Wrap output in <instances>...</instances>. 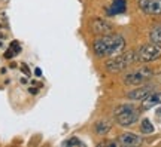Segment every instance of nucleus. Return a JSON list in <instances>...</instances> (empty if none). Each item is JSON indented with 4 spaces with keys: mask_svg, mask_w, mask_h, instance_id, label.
<instances>
[{
    "mask_svg": "<svg viewBox=\"0 0 161 147\" xmlns=\"http://www.w3.org/2000/svg\"><path fill=\"white\" fill-rule=\"evenodd\" d=\"M92 49L98 58L116 57L125 49V39L121 34H104L94 42Z\"/></svg>",
    "mask_w": 161,
    "mask_h": 147,
    "instance_id": "f257e3e1",
    "label": "nucleus"
},
{
    "mask_svg": "<svg viewBox=\"0 0 161 147\" xmlns=\"http://www.w3.org/2000/svg\"><path fill=\"white\" fill-rule=\"evenodd\" d=\"M136 61V52L134 51H128V52H122L119 55H116L114 57L112 60L106 62V70L109 71V73L115 74V73H121V71H124L127 67H130L131 64H134Z\"/></svg>",
    "mask_w": 161,
    "mask_h": 147,
    "instance_id": "f03ea898",
    "label": "nucleus"
},
{
    "mask_svg": "<svg viewBox=\"0 0 161 147\" xmlns=\"http://www.w3.org/2000/svg\"><path fill=\"white\" fill-rule=\"evenodd\" d=\"M115 119L118 125L121 126H131L139 120L140 112L136 107H133L131 104H121L115 108Z\"/></svg>",
    "mask_w": 161,
    "mask_h": 147,
    "instance_id": "7ed1b4c3",
    "label": "nucleus"
},
{
    "mask_svg": "<svg viewBox=\"0 0 161 147\" xmlns=\"http://www.w3.org/2000/svg\"><path fill=\"white\" fill-rule=\"evenodd\" d=\"M134 52H136V61L137 62H151L161 57V45L151 42V43L140 46Z\"/></svg>",
    "mask_w": 161,
    "mask_h": 147,
    "instance_id": "20e7f679",
    "label": "nucleus"
},
{
    "mask_svg": "<svg viewBox=\"0 0 161 147\" xmlns=\"http://www.w3.org/2000/svg\"><path fill=\"white\" fill-rule=\"evenodd\" d=\"M152 70L149 67H140L137 70H134L131 73H128L124 76V83L125 85H131V86H137V85H142L143 82H146L148 79L152 77Z\"/></svg>",
    "mask_w": 161,
    "mask_h": 147,
    "instance_id": "39448f33",
    "label": "nucleus"
},
{
    "mask_svg": "<svg viewBox=\"0 0 161 147\" xmlns=\"http://www.w3.org/2000/svg\"><path fill=\"white\" fill-rule=\"evenodd\" d=\"M90 30L96 36H104V34L112 33L114 25L108 19H104V18H94L91 23H90Z\"/></svg>",
    "mask_w": 161,
    "mask_h": 147,
    "instance_id": "423d86ee",
    "label": "nucleus"
},
{
    "mask_svg": "<svg viewBox=\"0 0 161 147\" xmlns=\"http://www.w3.org/2000/svg\"><path fill=\"white\" fill-rule=\"evenodd\" d=\"M137 6L148 15H161V0H139Z\"/></svg>",
    "mask_w": 161,
    "mask_h": 147,
    "instance_id": "0eeeda50",
    "label": "nucleus"
},
{
    "mask_svg": "<svg viewBox=\"0 0 161 147\" xmlns=\"http://www.w3.org/2000/svg\"><path fill=\"white\" fill-rule=\"evenodd\" d=\"M152 92H154V86L145 85V86H140V88H136V89L130 91V92H127V98L133 100V101H142L148 95H151Z\"/></svg>",
    "mask_w": 161,
    "mask_h": 147,
    "instance_id": "6e6552de",
    "label": "nucleus"
},
{
    "mask_svg": "<svg viewBox=\"0 0 161 147\" xmlns=\"http://www.w3.org/2000/svg\"><path fill=\"white\" fill-rule=\"evenodd\" d=\"M118 143L122 146H139V144H142V137L134 132H124L122 135H119Z\"/></svg>",
    "mask_w": 161,
    "mask_h": 147,
    "instance_id": "1a4fd4ad",
    "label": "nucleus"
},
{
    "mask_svg": "<svg viewBox=\"0 0 161 147\" xmlns=\"http://www.w3.org/2000/svg\"><path fill=\"white\" fill-rule=\"evenodd\" d=\"M157 104H161V92H152L145 100H142L140 110H149V108H152Z\"/></svg>",
    "mask_w": 161,
    "mask_h": 147,
    "instance_id": "9d476101",
    "label": "nucleus"
},
{
    "mask_svg": "<svg viewBox=\"0 0 161 147\" xmlns=\"http://www.w3.org/2000/svg\"><path fill=\"white\" fill-rule=\"evenodd\" d=\"M125 11H127L125 0H114L110 8L108 9V13L109 15H119V13H124Z\"/></svg>",
    "mask_w": 161,
    "mask_h": 147,
    "instance_id": "9b49d317",
    "label": "nucleus"
},
{
    "mask_svg": "<svg viewBox=\"0 0 161 147\" xmlns=\"http://www.w3.org/2000/svg\"><path fill=\"white\" fill-rule=\"evenodd\" d=\"M112 128V123H110L109 120H98L97 123L94 125V131H96V134L97 135H106L108 132L110 131Z\"/></svg>",
    "mask_w": 161,
    "mask_h": 147,
    "instance_id": "f8f14e48",
    "label": "nucleus"
},
{
    "mask_svg": "<svg viewBox=\"0 0 161 147\" xmlns=\"http://www.w3.org/2000/svg\"><path fill=\"white\" fill-rule=\"evenodd\" d=\"M149 39H151V42H154V43H158V45H161V25H158V27H154V29L151 30Z\"/></svg>",
    "mask_w": 161,
    "mask_h": 147,
    "instance_id": "ddd939ff",
    "label": "nucleus"
},
{
    "mask_svg": "<svg viewBox=\"0 0 161 147\" xmlns=\"http://www.w3.org/2000/svg\"><path fill=\"white\" fill-rule=\"evenodd\" d=\"M140 129H142L143 134H152L155 128H154V125L151 123L149 119H143V120H142V123H140Z\"/></svg>",
    "mask_w": 161,
    "mask_h": 147,
    "instance_id": "4468645a",
    "label": "nucleus"
},
{
    "mask_svg": "<svg viewBox=\"0 0 161 147\" xmlns=\"http://www.w3.org/2000/svg\"><path fill=\"white\" fill-rule=\"evenodd\" d=\"M64 146H84V143L80 141L79 138H76V137H72V138H70V140H67V141H64L63 143Z\"/></svg>",
    "mask_w": 161,
    "mask_h": 147,
    "instance_id": "2eb2a0df",
    "label": "nucleus"
},
{
    "mask_svg": "<svg viewBox=\"0 0 161 147\" xmlns=\"http://www.w3.org/2000/svg\"><path fill=\"white\" fill-rule=\"evenodd\" d=\"M9 49L14 52V55H18L21 52V45L18 43V40H14V42H11V45H9Z\"/></svg>",
    "mask_w": 161,
    "mask_h": 147,
    "instance_id": "dca6fc26",
    "label": "nucleus"
},
{
    "mask_svg": "<svg viewBox=\"0 0 161 147\" xmlns=\"http://www.w3.org/2000/svg\"><path fill=\"white\" fill-rule=\"evenodd\" d=\"M21 70H23V73L25 74V76H30V70H29V67H27L25 64H21Z\"/></svg>",
    "mask_w": 161,
    "mask_h": 147,
    "instance_id": "f3484780",
    "label": "nucleus"
},
{
    "mask_svg": "<svg viewBox=\"0 0 161 147\" xmlns=\"http://www.w3.org/2000/svg\"><path fill=\"white\" fill-rule=\"evenodd\" d=\"M12 57H15V55H14V52H12L11 49H8V51L5 52V58H6V60H11Z\"/></svg>",
    "mask_w": 161,
    "mask_h": 147,
    "instance_id": "a211bd4d",
    "label": "nucleus"
},
{
    "mask_svg": "<svg viewBox=\"0 0 161 147\" xmlns=\"http://www.w3.org/2000/svg\"><path fill=\"white\" fill-rule=\"evenodd\" d=\"M35 74L37 76V77H40V76H42V70H40V68H36V70H35Z\"/></svg>",
    "mask_w": 161,
    "mask_h": 147,
    "instance_id": "6ab92c4d",
    "label": "nucleus"
},
{
    "mask_svg": "<svg viewBox=\"0 0 161 147\" xmlns=\"http://www.w3.org/2000/svg\"><path fill=\"white\" fill-rule=\"evenodd\" d=\"M30 94H37V88H35V86H33V88H30Z\"/></svg>",
    "mask_w": 161,
    "mask_h": 147,
    "instance_id": "aec40b11",
    "label": "nucleus"
},
{
    "mask_svg": "<svg viewBox=\"0 0 161 147\" xmlns=\"http://www.w3.org/2000/svg\"><path fill=\"white\" fill-rule=\"evenodd\" d=\"M157 119H158V120H161V108H158V110H157Z\"/></svg>",
    "mask_w": 161,
    "mask_h": 147,
    "instance_id": "412c9836",
    "label": "nucleus"
}]
</instances>
